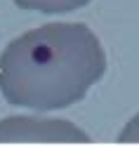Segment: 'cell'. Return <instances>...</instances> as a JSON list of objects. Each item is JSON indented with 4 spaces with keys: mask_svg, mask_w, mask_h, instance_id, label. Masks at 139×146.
<instances>
[{
    "mask_svg": "<svg viewBox=\"0 0 139 146\" xmlns=\"http://www.w3.org/2000/svg\"><path fill=\"white\" fill-rule=\"evenodd\" d=\"M106 71V52L85 24H45L0 54V92L12 106L57 111L80 102Z\"/></svg>",
    "mask_w": 139,
    "mask_h": 146,
    "instance_id": "cell-1",
    "label": "cell"
},
{
    "mask_svg": "<svg viewBox=\"0 0 139 146\" xmlns=\"http://www.w3.org/2000/svg\"><path fill=\"white\" fill-rule=\"evenodd\" d=\"M0 141H80L90 137L69 120L40 115H12L0 120Z\"/></svg>",
    "mask_w": 139,
    "mask_h": 146,
    "instance_id": "cell-2",
    "label": "cell"
},
{
    "mask_svg": "<svg viewBox=\"0 0 139 146\" xmlns=\"http://www.w3.org/2000/svg\"><path fill=\"white\" fill-rule=\"evenodd\" d=\"M12 3L26 12H40V14H66L76 12L80 7L90 5L92 0H12Z\"/></svg>",
    "mask_w": 139,
    "mask_h": 146,
    "instance_id": "cell-3",
    "label": "cell"
},
{
    "mask_svg": "<svg viewBox=\"0 0 139 146\" xmlns=\"http://www.w3.org/2000/svg\"><path fill=\"white\" fill-rule=\"evenodd\" d=\"M118 141H123V144H127V141H139V113L130 120L127 125H125V130L120 132V137H118Z\"/></svg>",
    "mask_w": 139,
    "mask_h": 146,
    "instance_id": "cell-4",
    "label": "cell"
}]
</instances>
